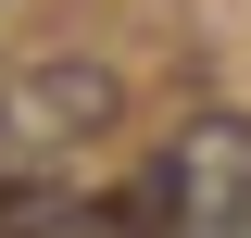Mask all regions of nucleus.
Returning <instances> with one entry per match:
<instances>
[{
	"label": "nucleus",
	"mask_w": 251,
	"mask_h": 238,
	"mask_svg": "<svg viewBox=\"0 0 251 238\" xmlns=\"http://www.w3.org/2000/svg\"><path fill=\"white\" fill-rule=\"evenodd\" d=\"M163 201H176V238H251V125L239 113L188 125L163 163Z\"/></svg>",
	"instance_id": "f257e3e1"
},
{
	"label": "nucleus",
	"mask_w": 251,
	"mask_h": 238,
	"mask_svg": "<svg viewBox=\"0 0 251 238\" xmlns=\"http://www.w3.org/2000/svg\"><path fill=\"white\" fill-rule=\"evenodd\" d=\"M63 213H75V201H63L50 176H0V238H50Z\"/></svg>",
	"instance_id": "f03ea898"
}]
</instances>
